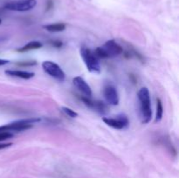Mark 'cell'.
Instances as JSON below:
<instances>
[{
	"mask_svg": "<svg viewBox=\"0 0 179 178\" xmlns=\"http://www.w3.org/2000/svg\"><path fill=\"white\" fill-rule=\"evenodd\" d=\"M140 105V118L142 124L149 123L152 119L150 93L147 88H142L137 93Z\"/></svg>",
	"mask_w": 179,
	"mask_h": 178,
	"instance_id": "6da1fadb",
	"label": "cell"
},
{
	"mask_svg": "<svg viewBox=\"0 0 179 178\" xmlns=\"http://www.w3.org/2000/svg\"><path fill=\"white\" fill-rule=\"evenodd\" d=\"M42 68L49 76L55 79L59 82H63L66 80V74L62 68L56 63L46 60L42 63Z\"/></svg>",
	"mask_w": 179,
	"mask_h": 178,
	"instance_id": "5b68a950",
	"label": "cell"
},
{
	"mask_svg": "<svg viewBox=\"0 0 179 178\" xmlns=\"http://www.w3.org/2000/svg\"><path fill=\"white\" fill-rule=\"evenodd\" d=\"M44 29L49 32H60L66 29V25L64 23H54L49 24L44 26Z\"/></svg>",
	"mask_w": 179,
	"mask_h": 178,
	"instance_id": "4fadbf2b",
	"label": "cell"
},
{
	"mask_svg": "<svg viewBox=\"0 0 179 178\" xmlns=\"http://www.w3.org/2000/svg\"><path fill=\"white\" fill-rule=\"evenodd\" d=\"M9 63V60H7V59H0V66H4V65H6V64H8Z\"/></svg>",
	"mask_w": 179,
	"mask_h": 178,
	"instance_id": "ac0fdd59",
	"label": "cell"
},
{
	"mask_svg": "<svg viewBox=\"0 0 179 178\" xmlns=\"http://www.w3.org/2000/svg\"><path fill=\"white\" fill-rule=\"evenodd\" d=\"M5 74L11 77L19 78L23 80H30L34 77V73L22 71V70H6Z\"/></svg>",
	"mask_w": 179,
	"mask_h": 178,
	"instance_id": "8fae6325",
	"label": "cell"
},
{
	"mask_svg": "<svg viewBox=\"0 0 179 178\" xmlns=\"http://www.w3.org/2000/svg\"><path fill=\"white\" fill-rule=\"evenodd\" d=\"M82 101L90 108L95 110L100 114H106L108 112V107L106 103L100 100H93L88 97H82Z\"/></svg>",
	"mask_w": 179,
	"mask_h": 178,
	"instance_id": "9c48e42d",
	"label": "cell"
},
{
	"mask_svg": "<svg viewBox=\"0 0 179 178\" xmlns=\"http://www.w3.org/2000/svg\"><path fill=\"white\" fill-rule=\"evenodd\" d=\"M41 121L40 118L37 117H33V118H27V119H23L19 121H13L11 123L0 126V132H21L25 131L27 129H30L33 128V124L40 122Z\"/></svg>",
	"mask_w": 179,
	"mask_h": 178,
	"instance_id": "3957f363",
	"label": "cell"
},
{
	"mask_svg": "<svg viewBox=\"0 0 179 178\" xmlns=\"http://www.w3.org/2000/svg\"><path fill=\"white\" fill-rule=\"evenodd\" d=\"M1 23H2V20L0 19V25H1Z\"/></svg>",
	"mask_w": 179,
	"mask_h": 178,
	"instance_id": "d6986e66",
	"label": "cell"
},
{
	"mask_svg": "<svg viewBox=\"0 0 179 178\" xmlns=\"http://www.w3.org/2000/svg\"><path fill=\"white\" fill-rule=\"evenodd\" d=\"M103 94L107 104L111 106H116L119 104V94L114 85L107 84L103 90Z\"/></svg>",
	"mask_w": 179,
	"mask_h": 178,
	"instance_id": "ba28073f",
	"label": "cell"
},
{
	"mask_svg": "<svg viewBox=\"0 0 179 178\" xmlns=\"http://www.w3.org/2000/svg\"><path fill=\"white\" fill-rule=\"evenodd\" d=\"M14 134L11 132H0V142L12 138Z\"/></svg>",
	"mask_w": 179,
	"mask_h": 178,
	"instance_id": "2e32d148",
	"label": "cell"
},
{
	"mask_svg": "<svg viewBox=\"0 0 179 178\" xmlns=\"http://www.w3.org/2000/svg\"><path fill=\"white\" fill-rule=\"evenodd\" d=\"M163 115V103L160 99L156 100V118H155V123H158L162 121Z\"/></svg>",
	"mask_w": 179,
	"mask_h": 178,
	"instance_id": "5bb4252c",
	"label": "cell"
},
{
	"mask_svg": "<svg viewBox=\"0 0 179 178\" xmlns=\"http://www.w3.org/2000/svg\"><path fill=\"white\" fill-rule=\"evenodd\" d=\"M102 121L108 126L118 130L126 129L129 125V118L123 114H118L117 116L115 117H103Z\"/></svg>",
	"mask_w": 179,
	"mask_h": 178,
	"instance_id": "52a82bcc",
	"label": "cell"
},
{
	"mask_svg": "<svg viewBox=\"0 0 179 178\" xmlns=\"http://www.w3.org/2000/svg\"><path fill=\"white\" fill-rule=\"evenodd\" d=\"M43 46V44L40 41H31L29 43L24 45L23 47H20L19 49H18L17 51L19 52H29L32 50H37L40 49Z\"/></svg>",
	"mask_w": 179,
	"mask_h": 178,
	"instance_id": "7c38bea8",
	"label": "cell"
},
{
	"mask_svg": "<svg viewBox=\"0 0 179 178\" xmlns=\"http://www.w3.org/2000/svg\"><path fill=\"white\" fill-rule=\"evenodd\" d=\"M123 52L122 47L114 40H108L102 46L96 48L93 53L98 59H112L120 56Z\"/></svg>",
	"mask_w": 179,
	"mask_h": 178,
	"instance_id": "7a4b0ae2",
	"label": "cell"
},
{
	"mask_svg": "<svg viewBox=\"0 0 179 178\" xmlns=\"http://www.w3.org/2000/svg\"><path fill=\"white\" fill-rule=\"evenodd\" d=\"M36 5V0H15L5 4L4 8L9 11L24 12L33 10Z\"/></svg>",
	"mask_w": 179,
	"mask_h": 178,
	"instance_id": "8992f818",
	"label": "cell"
},
{
	"mask_svg": "<svg viewBox=\"0 0 179 178\" xmlns=\"http://www.w3.org/2000/svg\"><path fill=\"white\" fill-rule=\"evenodd\" d=\"M73 83L74 87L78 89L83 95L84 97L91 98L92 96V89L90 86L87 83V81L81 76H76L73 79Z\"/></svg>",
	"mask_w": 179,
	"mask_h": 178,
	"instance_id": "30bf717a",
	"label": "cell"
},
{
	"mask_svg": "<svg viewBox=\"0 0 179 178\" xmlns=\"http://www.w3.org/2000/svg\"><path fill=\"white\" fill-rule=\"evenodd\" d=\"M81 56L90 73L94 74L100 73L101 68L99 62V59L95 56L93 53V51H92L87 46H82L81 48Z\"/></svg>",
	"mask_w": 179,
	"mask_h": 178,
	"instance_id": "277c9868",
	"label": "cell"
},
{
	"mask_svg": "<svg viewBox=\"0 0 179 178\" xmlns=\"http://www.w3.org/2000/svg\"><path fill=\"white\" fill-rule=\"evenodd\" d=\"M12 145V143H11V142H9V143H1L0 142V150L1 149H4V148H9V147H11Z\"/></svg>",
	"mask_w": 179,
	"mask_h": 178,
	"instance_id": "e0dca14e",
	"label": "cell"
},
{
	"mask_svg": "<svg viewBox=\"0 0 179 178\" xmlns=\"http://www.w3.org/2000/svg\"><path fill=\"white\" fill-rule=\"evenodd\" d=\"M61 110L63 111V113H64L66 115L69 116L70 118H76V117H78V113L75 112L74 110L71 109L70 107H61Z\"/></svg>",
	"mask_w": 179,
	"mask_h": 178,
	"instance_id": "9a60e30c",
	"label": "cell"
}]
</instances>
